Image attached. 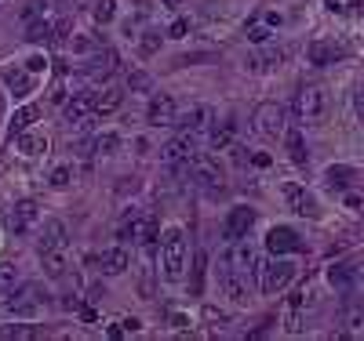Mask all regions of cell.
Listing matches in <instances>:
<instances>
[{"label": "cell", "mask_w": 364, "mask_h": 341, "mask_svg": "<svg viewBox=\"0 0 364 341\" xmlns=\"http://www.w3.org/2000/svg\"><path fill=\"white\" fill-rule=\"evenodd\" d=\"M33 120H37V106H22L19 113H15V120H11V135L29 131V127H33Z\"/></svg>", "instance_id": "29"}, {"label": "cell", "mask_w": 364, "mask_h": 341, "mask_svg": "<svg viewBox=\"0 0 364 341\" xmlns=\"http://www.w3.org/2000/svg\"><path fill=\"white\" fill-rule=\"evenodd\" d=\"M40 301H44V294H40V287H33V283H26L22 290H15V294L8 298V313L11 316H19V319H33L37 313H40Z\"/></svg>", "instance_id": "6"}, {"label": "cell", "mask_w": 364, "mask_h": 341, "mask_svg": "<svg viewBox=\"0 0 364 341\" xmlns=\"http://www.w3.org/2000/svg\"><path fill=\"white\" fill-rule=\"evenodd\" d=\"M251 164H255V167H270V156H266V153H255V156H251Z\"/></svg>", "instance_id": "47"}, {"label": "cell", "mask_w": 364, "mask_h": 341, "mask_svg": "<svg viewBox=\"0 0 364 341\" xmlns=\"http://www.w3.org/2000/svg\"><path fill=\"white\" fill-rule=\"evenodd\" d=\"M139 47H142V55H157V51H161V33H142Z\"/></svg>", "instance_id": "40"}, {"label": "cell", "mask_w": 364, "mask_h": 341, "mask_svg": "<svg viewBox=\"0 0 364 341\" xmlns=\"http://www.w3.org/2000/svg\"><path fill=\"white\" fill-rule=\"evenodd\" d=\"M70 182H73V167H70V164H58V167L52 171V185H55V189H66Z\"/></svg>", "instance_id": "37"}, {"label": "cell", "mask_w": 364, "mask_h": 341, "mask_svg": "<svg viewBox=\"0 0 364 341\" xmlns=\"http://www.w3.org/2000/svg\"><path fill=\"white\" fill-rule=\"evenodd\" d=\"M251 225H255V210H251V207H233L230 215H226V222H223V236L230 243L233 240H244Z\"/></svg>", "instance_id": "11"}, {"label": "cell", "mask_w": 364, "mask_h": 341, "mask_svg": "<svg viewBox=\"0 0 364 341\" xmlns=\"http://www.w3.org/2000/svg\"><path fill=\"white\" fill-rule=\"evenodd\" d=\"M266 247H270V254H277V258H288V254L303 251V236L295 229H288V225H274L270 236H266Z\"/></svg>", "instance_id": "7"}, {"label": "cell", "mask_w": 364, "mask_h": 341, "mask_svg": "<svg viewBox=\"0 0 364 341\" xmlns=\"http://www.w3.org/2000/svg\"><path fill=\"white\" fill-rule=\"evenodd\" d=\"M186 258H189V243H186V233L179 225L164 229L161 236V272L168 283H179L186 276Z\"/></svg>", "instance_id": "1"}, {"label": "cell", "mask_w": 364, "mask_h": 341, "mask_svg": "<svg viewBox=\"0 0 364 341\" xmlns=\"http://www.w3.org/2000/svg\"><path fill=\"white\" fill-rule=\"evenodd\" d=\"M117 145H120V135H117V131H102V135H95V153L109 156V153H117Z\"/></svg>", "instance_id": "32"}, {"label": "cell", "mask_w": 364, "mask_h": 341, "mask_svg": "<svg viewBox=\"0 0 364 341\" xmlns=\"http://www.w3.org/2000/svg\"><path fill=\"white\" fill-rule=\"evenodd\" d=\"M26 40H29V44H47V40H55V29L47 26V22H29Z\"/></svg>", "instance_id": "31"}, {"label": "cell", "mask_w": 364, "mask_h": 341, "mask_svg": "<svg viewBox=\"0 0 364 341\" xmlns=\"http://www.w3.org/2000/svg\"><path fill=\"white\" fill-rule=\"evenodd\" d=\"M292 113H295V124H306V127H317L328 117V94L317 84H303L292 99Z\"/></svg>", "instance_id": "2"}, {"label": "cell", "mask_w": 364, "mask_h": 341, "mask_svg": "<svg viewBox=\"0 0 364 341\" xmlns=\"http://www.w3.org/2000/svg\"><path fill=\"white\" fill-rule=\"evenodd\" d=\"M251 127H255V135L266 138V142L284 138V131H288V120H284V106H277V102H259L255 113H251Z\"/></svg>", "instance_id": "3"}, {"label": "cell", "mask_w": 364, "mask_h": 341, "mask_svg": "<svg viewBox=\"0 0 364 341\" xmlns=\"http://www.w3.org/2000/svg\"><path fill=\"white\" fill-rule=\"evenodd\" d=\"M212 145H215V149H230V145H233V120H226L223 127H215V131H212Z\"/></svg>", "instance_id": "34"}, {"label": "cell", "mask_w": 364, "mask_h": 341, "mask_svg": "<svg viewBox=\"0 0 364 341\" xmlns=\"http://www.w3.org/2000/svg\"><path fill=\"white\" fill-rule=\"evenodd\" d=\"M66 225L58 218H47L44 222V236H40V251H66Z\"/></svg>", "instance_id": "20"}, {"label": "cell", "mask_w": 364, "mask_h": 341, "mask_svg": "<svg viewBox=\"0 0 364 341\" xmlns=\"http://www.w3.org/2000/svg\"><path fill=\"white\" fill-rule=\"evenodd\" d=\"M99 47H102V44L95 40V37H77V40H73V51H99Z\"/></svg>", "instance_id": "43"}, {"label": "cell", "mask_w": 364, "mask_h": 341, "mask_svg": "<svg viewBox=\"0 0 364 341\" xmlns=\"http://www.w3.org/2000/svg\"><path fill=\"white\" fill-rule=\"evenodd\" d=\"M124 102V91L120 88H106L102 94H95V117H109V113H117Z\"/></svg>", "instance_id": "23"}, {"label": "cell", "mask_w": 364, "mask_h": 341, "mask_svg": "<svg viewBox=\"0 0 364 341\" xmlns=\"http://www.w3.org/2000/svg\"><path fill=\"white\" fill-rule=\"evenodd\" d=\"M354 113H357V120L364 124V80L354 88Z\"/></svg>", "instance_id": "42"}, {"label": "cell", "mask_w": 364, "mask_h": 341, "mask_svg": "<svg viewBox=\"0 0 364 341\" xmlns=\"http://www.w3.org/2000/svg\"><path fill=\"white\" fill-rule=\"evenodd\" d=\"M161 4H164V8H168V11H179V8H182V4H186V0H161Z\"/></svg>", "instance_id": "49"}, {"label": "cell", "mask_w": 364, "mask_h": 341, "mask_svg": "<svg viewBox=\"0 0 364 341\" xmlns=\"http://www.w3.org/2000/svg\"><path fill=\"white\" fill-rule=\"evenodd\" d=\"M186 33H189V22H186V19H175V22H171V29H168L171 40H182Z\"/></svg>", "instance_id": "45"}, {"label": "cell", "mask_w": 364, "mask_h": 341, "mask_svg": "<svg viewBox=\"0 0 364 341\" xmlns=\"http://www.w3.org/2000/svg\"><path fill=\"white\" fill-rule=\"evenodd\" d=\"M204 319L215 323V327H226V323H230V313H223V308H215V305H204Z\"/></svg>", "instance_id": "41"}, {"label": "cell", "mask_w": 364, "mask_h": 341, "mask_svg": "<svg viewBox=\"0 0 364 341\" xmlns=\"http://www.w3.org/2000/svg\"><path fill=\"white\" fill-rule=\"evenodd\" d=\"M40 265L47 276H66V251H40Z\"/></svg>", "instance_id": "28"}, {"label": "cell", "mask_w": 364, "mask_h": 341, "mask_svg": "<svg viewBox=\"0 0 364 341\" xmlns=\"http://www.w3.org/2000/svg\"><path fill=\"white\" fill-rule=\"evenodd\" d=\"M164 164H171L179 174H186V167L197 160V142H193V131H182L179 138H171L168 145H164Z\"/></svg>", "instance_id": "4"}, {"label": "cell", "mask_w": 364, "mask_h": 341, "mask_svg": "<svg viewBox=\"0 0 364 341\" xmlns=\"http://www.w3.org/2000/svg\"><path fill=\"white\" fill-rule=\"evenodd\" d=\"M44 11H47V0H29V4H26V11H22V15H26L29 22H33L37 15H44Z\"/></svg>", "instance_id": "44"}, {"label": "cell", "mask_w": 364, "mask_h": 341, "mask_svg": "<svg viewBox=\"0 0 364 341\" xmlns=\"http://www.w3.org/2000/svg\"><path fill=\"white\" fill-rule=\"evenodd\" d=\"M208 124H212V109L208 106H189L175 117V127H182V131H200V127H208Z\"/></svg>", "instance_id": "19"}, {"label": "cell", "mask_w": 364, "mask_h": 341, "mask_svg": "<svg viewBox=\"0 0 364 341\" xmlns=\"http://www.w3.org/2000/svg\"><path fill=\"white\" fill-rule=\"evenodd\" d=\"M4 84H8V91L15 94V99H26L29 91H33V80H29V69L22 73V69H4Z\"/></svg>", "instance_id": "26"}, {"label": "cell", "mask_w": 364, "mask_h": 341, "mask_svg": "<svg viewBox=\"0 0 364 341\" xmlns=\"http://www.w3.org/2000/svg\"><path fill=\"white\" fill-rule=\"evenodd\" d=\"M292 276H295V265L288 262V258L266 262V269H262V276H259V290H262V294H280V290L292 283Z\"/></svg>", "instance_id": "5"}, {"label": "cell", "mask_w": 364, "mask_h": 341, "mask_svg": "<svg viewBox=\"0 0 364 341\" xmlns=\"http://www.w3.org/2000/svg\"><path fill=\"white\" fill-rule=\"evenodd\" d=\"M120 331H139V319H135V316H132V319H124V323H120Z\"/></svg>", "instance_id": "50"}, {"label": "cell", "mask_w": 364, "mask_h": 341, "mask_svg": "<svg viewBox=\"0 0 364 341\" xmlns=\"http://www.w3.org/2000/svg\"><path fill=\"white\" fill-rule=\"evenodd\" d=\"M128 265H132V254L124 251V247H109V251L99 254V272L102 276H120Z\"/></svg>", "instance_id": "18"}, {"label": "cell", "mask_w": 364, "mask_h": 341, "mask_svg": "<svg viewBox=\"0 0 364 341\" xmlns=\"http://www.w3.org/2000/svg\"><path fill=\"white\" fill-rule=\"evenodd\" d=\"M117 15V0H99L95 4V22H113Z\"/></svg>", "instance_id": "36"}, {"label": "cell", "mask_w": 364, "mask_h": 341, "mask_svg": "<svg viewBox=\"0 0 364 341\" xmlns=\"http://www.w3.org/2000/svg\"><path fill=\"white\" fill-rule=\"evenodd\" d=\"M324 178H328V185H331V189H346V185H350L354 178H357V171L339 164V167H328V174H324Z\"/></svg>", "instance_id": "30"}, {"label": "cell", "mask_w": 364, "mask_h": 341, "mask_svg": "<svg viewBox=\"0 0 364 341\" xmlns=\"http://www.w3.org/2000/svg\"><path fill=\"white\" fill-rule=\"evenodd\" d=\"M364 331V301H354L342 308V327L339 334H361Z\"/></svg>", "instance_id": "24"}, {"label": "cell", "mask_w": 364, "mask_h": 341, "mask_svg": "<svg viewBox=\"0 0 364 341\" xmlns=\"http://www.w3.org/2000/svg\"><path fill=\"white\" fill-rule=\"evenodd\" d=\"M128 88H132V91H150V88H153V76L142 73V69H132V73H128Z\"/></svg>", "instance_id": "35"}, {"label": "cell", "mask_w": 364, "mask_h": 341, "mask_svg": "<svg viewBox=\"0 0 364 341\" xmlns=\"http://www.w3.org/2000/svg\"><path fill=\"white\" fill-rule=\"evenodd\" d=\"M284 58H288V51H284V47H277V44H262V51L248 58V69L266 73V69H277Z\"/></svg>", "instance_id": "15"}, {"label": "cell", "mask_w": 364, "mask_h": 341, "mask_svg": "<svg viewBox=\"0 0 364 341\" xmlns=\"http://www.w3.org/2000/svg\"><path fill=\"white\" fill-rule=\"evenodd\" d=\"M146 222H150V215H139V210L132 207L128 215L120 218L117 236H120V240H142V229H146Z\"/></svg>", "instance_id": "21"}, {"label": "cell", "mask_w": 364, "mask_h": 341, "mask_svg": "<svg viewBox=\"0 0 364 341\" xmlns=\"http://www.w3.org/2000/svg\"><path fill=\"white\" fill-rule=\"evenodd\" d=\"M15 149H19L22 156H40V153H47V138L37 135V131H22L19 138H15Z\"/></svg>", "instance_id": "25"}, {"label": "cell", "mask_w": 364, "mask_h": 341, "mask_svg": "<svg viewBox=\"0 0 364 341\" xmlns=\"http://www.w3.org/2000/svg\"><path fill=\"white\" fill-rule=\"evenodd\" d=\"M346 207H354V210L361 207V197H357V192H346Z\"/></svg>", "instance_id": "48"}, {"label": "cell", "mask_w": 364, "mask_h": 341, "mask_svg": "<svg viewBox=\"0 0 364 341\" xmlns=\"http://www.w3.org/2000/svg\"><path fill=\"white\" fill-rule=\"evenodd\" d=\"M284 145H288L292 164H299V167H303L306 160H310V153H306V142H303V131H299V127H288V131H284Z\"/></svg>", "instance_id": "22"}, {"label": "cell", "mask_w": 364, "mask_h": 341, "mask_svg": "<svg viewBox=\"0 0 364 341\" xmlns=\"http://www.w3.org/2000/svg\"><path fill=\"white\" fill-rule=\"evenodd\" d=\"M204 290V254H197V265H193V280H189V294H200Z\"/></svg>", "instance_id": "39"}, {"label": "cell", "mask_w": 364, "mask_h": 341, "mask_svg": "<svg viewBox=\"0 0 364 341\" xmlns=\"http://www.w3.org/2000/svg\"><path fill=\"white\" fill-rule=\"evenodd\" d=\"M44 66H47V62H44V55H33V58L26 62V69H29V73H40Z\"/></svg>", "instance_id": "46"}, {"label": "cell", "mask_w": 364, "mask_h": 341, "mask_svg": "<svg viewBox=\"0 0 364 341\" xmlns=\"http://www.w3.org/2000/svg\"><path fill=\"white\" fill-rule=\"evenodd\" d=\"M361 301H364V280H361Z\"/></svg>", "instance_id": "51"}, {"label": "cell", "mask_w": 364, "mask_h": 341, "mask_svg": "<svg viewBox=\"0 0 364 341\" xmlns=\"http://www.w3.org/2000/svg\"><path fill=\"white\" fill-rule=\"evenodd\" d=\"M4 338L29 341V338H44V331H40V327H29V323H15V327H4Z\"/></svg>", "instance_id": "33"}, {"label": "cell", "mask_w": 364, "mask_h": 341, "mask_svg": "<svg viewBox=\"0 0 364 341\" xmlns=\"http://www.w3.org/2000/svg\"><path fill=\"white\" fill-rule=\"evenodd\" d=\"M37 218H40L37 200H19V203H15V210H11V229L15 233H29L37 225Z\"/></svg>", "instance_id": "16"}, {"label": "cell", "mask_w": 364, "mask_h": 341, "mask_svg": "<svg viewBox=\"0 0 364 341\" xmlns=\"http://www.w3.org/2000/svg\"><path fill=\"white\" fill-rule=\"evenodd\" d=\"M280 192H284V200L292 203V210H295V215H303V218H317V215H321V210H317V200H313L303 185L288 182V185H284Z\"/></svg>", "instance_id": "13"}, {"label": "cell", "mask_w": 364, "mask_h": 341, "mask_svg": "<svg viewBox=\"0 0 364 341\" xmlns=\"http://www.w3.org/2000/svg\"><path fill=\"white\" fill-rule=\"evenodd\" d=\"M361 280H364V272L357 265H350V262H339V265L328 269V283L335 287V290H346V294L361 290Z\"/></svg>", "instance_id": "12"}, {"label": "cell", "mask_w": 364, "mask_h": 341, "mask_svg": "<svg viewBox=\"0 0 364 341\" xmlns=\"http://www.w3.org/2000/svg\"><path fill=\"white\" fill-rule=\"evenodd\" d=\"M244 37H248V44H270V37H274V26L266 22V19H251L248 26H244Z\"/></svg>", "instance_id": "27"}, {"label": "cell", "mask_w": 364, "mask_h": 341, "mask_svg": "<svg viewBox=\"0 0 364 341\" xmlns=\"http://www.w3.org/2000/svg\"><path fill=\"white\" fill-rule=\"evenodd\" d=\"M175 117H179V106L171 94H157V99H150V109H146V120L153 127H175Z\"/></svg>", "instance_id": "9"}, {"label": "cell", "mask_w": 364, "mask_h": 341, "mask_svg": "<svg viewBox=\"0 0 364 341\" xmlns=\"http://www.w3.org/2000/svg\"><path fill=\"white\" fill-rule=\"evenodd\" d=\"M342 55H346V47L331 44V40H313V44L306 47V58L313 62V66H328V62H339Z\"/></svg>", "instance_id": "17"}, {"label": "cell", "mask_w": 364, "mask_h": 341, "mask_svg": "<svg viewBox=\"0 0 364 341\" xmlns=\"http://www.w3.org/2000/svg\"><path fill=\"white\" fill-rule=\"evenodd\" d=\"M15 280H19V272H15V265H0V294H8V290H15Z\"/></svg>", "instance_id": "38"}, {"label": "cell", "mask_w": 364, "mask_h": 341, "mask_svg": "<svg viewBox=\"0 0 364 341\" xmlns=\"http://www.w3.org/2000/svg\"><path fill=\"white\" fill-rule=\"evenodd\" d=\"M95 117V94L91 91H77L73 99L66 102V120L70 124H84Z\"/></svg>", "instance_id": "14"}, {"label": "cell", "mask_w": 364, "mask_h": 341, "mask_svg": "<svg viewBox=\"0 0 364 341\" xmlns=\"http://www.w3.org/2000/svg\"><path fill=\"white\" fill-rule=\"evenodd\" d=\"M117 51L113 47H99V51H91V58H88V66H84V73L91 76V80H109L117 73Z\"/></svg>", "instance_id": "10"}, {"label": "cell", "mask_w": 364, "mask_h": 341, "mask_svg": "<svg viewBox=\"0 0 364 341\" xmlns=\"http://www.w3.org/2000/svg\"><path fill=\"white\" fill-rule=\"evenodd\" d=\"M219 283H223V290L230 294V301L233 305H248V276L244 272H237L233 265H226V262H219Z\"/></svg>", "instance_id": "8"}]
</instances>
